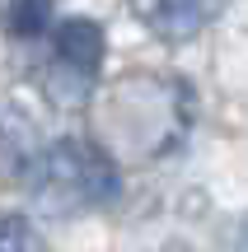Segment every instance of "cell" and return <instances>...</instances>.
I'll return each mask as SVG.
<instances>
[{"label":"cell","instance_id":"5","mask_svg":"<svg viewBox=\"0 0 248 252\" xmlns=\"http://www.w3.org/2000/svg\"><path fill=\"white\" fill-rule=\"evenodd\" d=\"M52 24V0H14L5 9V28L14 37H42Z\"/></svg>","mask_w":248,"mask_h":252},{"label":"cell","instance_id":"2","mask_svg":"<svg viewBox=\"0 0 248 252\" xmlns=\"http://www.w3.org/2000/svg\"><path fill=\"white\" fill-rule=\"evenodd\" d=\"M28 191L37 206L71 215V210L108 206L122 191V173L103 145H94L89 135H66V140L47 145L28 163Z\"/></svg>","mask_w":248,"mask_h":252},{"label":"cell","instance_id":"6","mask_svg":"<svg viewBox=\"0 0 248 252\" xmlns=\"http://www.w3.org/2000/svg\"><path fill=\"white\" fill-rule=\"evenodd\" d=\"M0 252H42V238L24 215H0Z\"/></svg>","mask_w":248,"mask_h":252},{"label":"cell","instance_id":"7","mask_svg":"<svg viewBox=\"0 0 248 252\" xmlns=\"http://www.w3.org/2000/svg\"><path fill=\"white\" fill-rule=\"evenodd\" d=\"M159 252H192V248H187V243H164Z\"/></svg>","mask_w":248,"mask_h":252},{"label":"cell","instance_id":"4","mask_svg":"<svg viewBox=\"0 0 248 252\" xmlns=\"http://www.w3.org/2000/svg\"><path fill=\"white\" fill-rule=\"evenodd\" d=\"M103 52H108V37L94 19H61L52 28V56H56V70H66L80 89H89V80L99 75Z\"/></svg>","mask_w":248,"mask_h":252},{"label":"cell","instance_id":"3","mask_svg":"<svg viewBox=\"0 0 248 252\" xmlns=\"http://www.w3.org/2000/svg\"><path fill=\"white\" fill-rule=\"evenodd\" d=\"M131 14L164 42H183L197 37L206 24H215L225 9V0H127Z\"/></svg>","mask_w":248,"mask_h":252},{"label":"cell","instance_id":"1","mask_svg":"<svg viewBox=\"0 0 248 252\" xmlns=\"http://www.w3.org/2000/svg\"><path fill=\"white\" fill-rule=\"evenodd\" d=\"M197 98L174 75H122L94 98V145L112 159L150 163L174 154L192 131Z\"/></svg>","mask_w":248,"mask_h":252}]
</instances>
